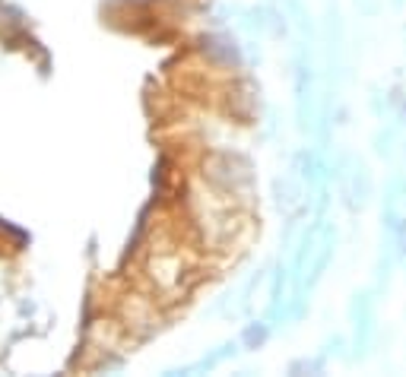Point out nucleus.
Returning <instances> with one entry per match:
<instances>
[{
    "label": "nucleus",
    "mask_w": 406,
    "mask_h": 377,
    "mask_svg": "<svg viewBox=\"0 0 406 377\" xmlns=\"http://www.w3.org/2000/svg\"><path fill=\"white\" fill-rule=\"evenodd\" d=\"M267 343V323H251L248 330H245V346L248 349H257V346Z\"/></svg>",
    "instance_id": "f257e3e1"
}]
</instances>
